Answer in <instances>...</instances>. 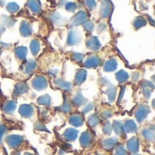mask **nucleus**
<instances>
[{"instance_id":"f257e3e1","label":"nucleus","mask_w":155,"mask_h":155,"mask_svg":"<svg viewBox=\"0 0 155 155\" xmlns=\"http://www.w3.org/2000/svg\"><path fill=\"white\" fill-rule=\"evenodd\" d=\"M149 114H150V108L145 104H142L138 107V109L135 112V118L139 123H142L144 119H146Z\"/></svg>"},{"instance_id":"f03ea898","label":"nucleus","mask_w":155,"mask_h":155,"mask_svg":"<svg viewBox=\"0 0 155 155\" xmlns=\"http://www.w3.org/2000/svg\"><path fill=\"white\" fill-rule=\"evenodd\" d=\"M22 142H23V137L20 135H16V134H12L5 138V143L10 148H13V149L20 146Z\"/></svg>"},{"instance_id":"7ed1b4c3","label":"nucleus","mask_w":155,"mask_h":155,"mask_svg":"<svg viewBox=\"0 0 155 155\" xmlns=\"http://www.w3.org/2000/svg\"><path fill=\"white\" fill-rule=\"evenodd\" d=\"M32 86L35 90H44L47 87V81L42 75H37L32 81Z\"/></svg>"},{"instance_id":"20e7f679","label":"nucleus","mask_w":155,"mask_h":155,"mask_svg":"<svg viewBox=\"0 0 155 155\" xmlns=\"http://www.w3.org/2000/svg\"><path fill=\"white\" fill-rule=\"evenodd\" d=\"M80 41H81V34L77 30H70L68 33L67 45H77Z\"/></svg>"},{"instance_id":"39448f33","label":"nucleus","mask_w":155,"mask_h":155,"mask_svg":"<svg viewBox=\"0 0 155 155\" xmlns=\"http://www.w3.org/2000/svg\"><path fill=\"white\" fill-rule=\"evenodd\" d=\"M127 150L132 153H136L139 150V140L137 137H133L127 142Z\"/></svg>"},{"instance_id":"423d86ee","label":"nucleus","mask_w":155,"mask_h":155,"mask_svg":"<svg viewBox=\"0 0 155 155\" xmlns=\"http://www.w3.org/2000/svg\"><path fill=\"white\" fill-rule=\"evenodd\" d=\"M92 141H93V136L90 132H84L82 134V135L80 137V143L83 147H84V148L89 147Z\"/></svg>"},{"instance_id":"0eeeda50","label":"nucleus","mask_w":155,"mask_h":155,"mask_svg":"<svg viewBox=\"0 0 155 155\" xmlns=\"http://www.w3.org/2000/svg\"><path fill=\"white\" fill-rule=\"evenodd\" d=\"M86 16H87V15H86V13H85L84 11H80V12H78V13L72 18L71 24H72L73 25H81V24H83V23L85 21Z\"/></svg>"},{"instance_id":"6e6552de","label":"nucleus","mask_w":155,"mask_h":155,"mask_svg":"<svg viewBox=\"0 0 155 155\" xmlns=\"http://www.w3.org/2000/svg\"><path fill=\"white\" fill-rule=\"evenodd\" d=\"M19 114L25 118H29L34 114V108L29 104H23L19 108Z\"/></svg>"},{"instance_id":"1a4fd4ad","label":"nucleus","mask_w":155,"mask_h":155,"mask_svg":"<svg viewBox=\"0 0 155 155\" xmlns=\"http://www.w3.org/2000/svg\"><path fill=\"white\" fill-rule=\"evenodd\" d=\"M101 60L98 56L96 55H91L90 57H88V59L85 61L84 63V66L87 68H94L100 65Z\"/></svg>"},{"instance_id":"9d476101","label":"nucleus","mask_w":155,"mask_h":155,"mask_svg":"<svg viewBox=\"0 0 155 155\" xmlns=\"http://www.w3.org/2000/svg\"><path fill=\"white\" fill-rule=\"evenodd\" d=\"M86 45L88 48H90L91 50L93 51H97L100 49L101 47V44L99 42V40L94 37V36H92V37H89L86 41Z\"/></svg>"},{"instance_id":"9b49d317","label":"nucleus","mask_w":155,"mask_h":155,"mask_svg":"<svg viewBox=\"0 0 155 155\" xmlns=\"http://www.w3.org/2000/svg\"><path fill=\"white\" fill-rule=\"evenodd\" d=\"M69 123H70V124H72L74 127H80L84 124V118L82 115H80L78 114H72L69 118Z\"/></svg>"},{"instance_id":"f8f14e48","label":"nucleus","mask_w":155,"mask_h":155,"mask_svg":"<svg viewBox=\"0 0 155 155\" xmlns=\"http://www.w3.org/2000/svg\"><path fill=\"white\" fill-rule=\"evenodd\" d=\"M63 136H64V138L66 141H68V142L74 141V140L77 138V136H78V131L75 130V129H73V128H69V129H67V130L64 133Z\"/></svg>"},{"instance_id":"ddd939ff","label":"nucleus","mask_w":155,"mask_h":155,"mask_svg":"<svg viewBox=\"0 0 155 155\" xmlns=\"http://www.w3.org/2000/svg\"><path fill=\"white\" fill-rule=\"evenodd\" d=\"M117 143H118L117 138H109V139H105L104 141H103L102 145L105 150L110 151V150H112V149H114Z\"/></svg>"},{"instance_id":"4468645a","label":"nucleus","mask_w":155,"mask_h":155,"mask_svg":"<svg viewBox=\"0 0 155 155\" xmlns=\"http://www.w3.org/2000/svg\"><path fill=\"white\" fill-rule=\"evenodd\" d=\"M28 91V87L25 84H23V83H20L18 84L17 85H15V90H14V93H13V95L14 96H19L21 94H24L25 93H26Z\"/></svg>"},{"instance_id":"2eb2a0df","label":"nucleus","mask_w":155,"mask_h":155,"mask_svg":"<svg viewBox=\"0 0 155 155\" xmlns=\"http://www.w3.org/2000/svg\"><path fill=\"white\" fill-rule=\"evenodd\" d=\"M124 133H127V134L134 133L137 130V125L133 120H127L124 123Z\"/></svg>"},{"instance_id":"dca6fc26","label":"nucleus","mask_w":155,"mask_h":155,"mask_svg":"<svg viewBox=\"0 0 155 155\" xmlns=\"http://www.w3.org/2000/svg\"><path fill=\"white\" fill-rule=\"evenodd\" d=\"M20 32H21V35L23 36H29L32 35V28H31V25L25 22V21H23L22 24H21V26H20Z\"/></svg>"},{"instance_id":"f3484780","label":"nucleus","mask_w":155,"mask_h":155,"mask_svg":"<svg viewBox=\"0 0 155 155\" xmlns=\"http://www.w3.org/2000/svg\"><path fill=\"white\" fill-rule=\"evenodd\" d=\"M15 108H16V103L15 101H7L6 103H5L3 106L4 112L7 114H12L15 110Z\"/></svg>"},{"instance_id":"a211bd4d","label":"nucleus","mask_w":155,"mask_h":155,"mask_svg":"<svg viewBox=\"0 0 155 155\" xmlns=\"http://www.w3.org/2000/svg\"><path fill=\"white\" fill-rule=\"evenodd\" d=\"M101 15L103 18H105L109 15L110 12H111V5L108 0H105L103 2L102 6H101Z\"/></svg>"},{"instance_id":"6ab92c4d","label":"nucleus","mask_w":155,"mask_h":155,"mask_svg":"<svg viewBox=\"0 0 155 155\" xmlns=\"http://www.w3.org/2000/svg\"><path fill=\"white\" fill-rule=\"evenodd\" d=\"M86 79V72L83 69H80L76 72V74H75V84L77 85H80L82 84Z\"/></svg>"},{"instance_id":"aec40b11","label":"nucleus","mask_w":155,"mask_h":155,"mask_svg":"<svg viewBox=\"0 0 155 155\" xmlns=\"http://www.w3.org/2000/svg\"><path fill=\"white\" fill-rule=\"evenodd\" d=\"M54 84H55L56 87H58V88H60L62 90H64V91L70 92L71 89H72V84L70 83L63 81V80H55Z\"/></svg>"},{"instance_id":"412c9836","label":"nucleus","mask_w":155,"mask_h":155,"mask_svg":"<svg viewBox=\"0 0 155 155\" xmlns=\"http://www.w3.org/2000/svg\"><path fill=\"white\" fill-rule=\"evenodd\" d=\"M28 6L34 14H38L41 11V5L38 0H28Z\"/></svg>"},{"instance_id":"4be33fe9","label":"nucleus","mask_w":155,"mask_h":155,"mask_svg":"<svg viewBox=\"0 0 155 155\" xmlns=\"http://www.w3.org/2000/svg\"><path fill=\"white\" fill-rule=\"evenodd\" d=\"M116 67H117V62H116V60H114V59H110V60H108V61L104 64V70L105 72H113V71H114V70L116 69Z\"/></svg>"},{"instance_id":"5701e85b","label":"nucleus","mask_w":155,"mask_h":155,"mask_svg":"<svg viewBox=\"0 0 155 155\" xmlns=\"http://www.w3.org/2000/svg\"><path fill=\"white\" fill-rule=\"evenodd\" d=\"M15 54L17 59L19 60H24L26 57L27 54V49L24 46H19L17 48H15Z\"/></svg>"},{"instance_id":"b1692460","label":"nucleus","mask_w":155,"mask_h":155,"mask_svg":"<svg viewBox=\"0 0 155 155\" xmlns=\"http://www.w3.org/2000/svg\"><path fill=\"white\" fill-rule=\"evenodd\" d=\"M143 136L145 139H147L151 142H153L154 141V128L151 127V128L144 129L143 131Z\"/></svg>"},{"instance_id":"393cba45","label":"nucleus","mask_w":155,"mask_h":155,"mask_svg":"<svg viewBox=\"0 0 155 155\" xmlns=\"http://www.w3.org/2000/svg\"><path fill=\"white\" fill-rule=\"evenodd\" d=\"M73 102L74 104V105L76 106H81L83 104H84L86 103V99L83 96V94L81 93H77L74 98H73Z\"/></svg>"},{"instance_id":"a878e982","label":"nucleus","mask_w":155,"mask_h":155,"mask_svg":"<svg viewBox=\"0 0 155 155\" xmlns=\"http://www.w3.org/2000/svg\"><path fill=\"white\" fill-rule=\"evenodd\" d=\"M30 50H31V52H32V54L34 55L37 54V53L40 50V43H39L38 40L34 39V40L31 41V43H30Z\"/></svg>"},{"instance_id":"bb28decb","label":"nucleus","mask_w":155,"mask_h":155,"mask_svg":"<svg viewBox=\"0 0 155 155\" xmlns=\"http://www.w3.org/2000/svg\"><path fill=\"white\" fill-rule=\"evenodd\" d=\"M113 128L115 131V133L118 135H123L124 134V125L122 123L118 122V121H114L113 124Z\"/></svg>"},{"instance_id":"cd10ccee","label":"nucleus","mask_w":155,"mask_h":155,"mask_svg":"<svg viewBox=\"0 0 155 155\" xmlns=\"http://www.w3.org/2000/svg\"><path fill=\"white\" fill-rule=\"evenodd\" d=\"M106 94L109 98V102L113 103L115 100L116 97V88L114 86H110L107 90H106Z\"/></svg>"},{"instance_id":"c85d7f7f","label":"nucleus","mask_w":155,"mask_h":155,"mask_svg":"<svg viewBox=\"0 0 155 155\" xmlns=\"http://www.w3.org/2000/svg\"><path fill=\"white\" fill-rule=\"evenodd\" d=\"M36 67V63L33 60H29L26 62L25 65V71L26 74H30L32 73Z\"/></svg>"},{"instance_id":"c756f323","label":"nucleus","mask_w":155,"mask_h":155,"mask_svg":"<svg viewBox=\"0 0 155 155\" xmlns=\"http://www.w3.org/2000/svg\"><path fill=\"white\" fill-rule=\"evenodd\" d=\"M128 78H129L128 74L124 72V70H121L116 74V79L119 83H124L125 81L128 80Z\"/></svg>"},{"instance_id":"7c9ffc66","label":"nucleus","mask_w":155,"mask_h":155,"mask_svg":"<svg viewBox=\"0 0 155 155\" xmlns=\"http://www.w3.org/2000/svg\"><path fill=\"white\" fill-rule=\"evenodd\" d=\"M37 103L41 105H45V106H49L51 104V98L49 95L45 94V95H42L41 97H39L37 99Z\"/></svg>"},{"instance_id":"2f4dec72","label":"nucleus","mask_w":155,"mask_h":155,"mask_svg":"<svg viewBox=\"0 0 155 155\" xmlns=\"http://www.w3.org/2000/svg\"><path fill=\"white\" fill-rule=\"evenodd\" d=\"M100 123V118L97 114H92L89 118H88V124L91 127H95L99 124Z\"/></svg>"},{"instance_id":"473e14b6","label":"nucleus","mask_w":155,"mask_h":155,"mask_svg":"<svg viewBox=\"0 0 155 155\" xmlns=\"http://www.w3.org/2000/svg\"><path fill=\"white\" fill-rule=\"evenodd\" d=\"M135 28H140V27H143L146 25V21L143 18V17H137L135 20H134V23Z\"/></svg>"},{"instance_id":"72a5a7b5","label":"nucleus","mask_w":155,"mask_h":155,"mask_svg":"<svg viewBox=\"0 0 155 155\" xmlns=\"http://www.w3.org/2000/svg\"><path fill=\"white\" fill-rule=\"evenodd\" d=\"M112 130H113V125L111 123L109 122H106L104 124V127H103V131H104V134H106V135H110L112 134Z\"/></svg>"},{"instance_id":"f704fd0d","label":"nucleus","mask_w":155,"mask_h":155,"mask_svg":"<svg viewBox=\"0 0 155 155\" xmlns=\"http://www.w3.org/2000/svg\"><path fill=\"white\" fill-rule=\"evenodd\" d=\"M6 9L10 13H15V12H17L19 10V6L15 3H9L7 5V6H6Z\"/></svg>"},{"instance_id":"c9c22d12","label":"nucleus","mask_w":155,"mask_h":155,"mask_svg":"<svg viewBox=\"0 0 155 155\" xmlns=\"http://www.w3.org/2000/svg\"><path fill=\"white\" fill-rule=\"evenodd\" d=\"M60 110L63 113H68V112L71 111V105H70V104L68 103V101L66 99H64V104H62V106H60Z\"/></svg>"},{"instance_id":"e433bc0d","label":"nucleus","mask_w":155,"mask_h":155,"mask_svg":"<svg viewBox=\"0 0 155 155\" xmlns=\"http://www.w3.org/2000/svg\"><path fill=\"white\" fill-rule=\"evenodd\" d=\"M2 22H3V24H5V25H7V26H12V25L15 24V21H14L13 18L7 17V16H5V15H4V16L2 17Z\"/></svg>"},{"instance_id":"4c0bfd02","label":"nucleus","mask_w":155,"mask_h":155,"mask_svg":"<svg viewBox=\"0 0 155 155\" xmlns=\"http://www.w3.org/2000/svg\"><path fill=\"white\" fill-rule=\"evenodd\" d=\"M72 59H73L74 61L77 62V63H80V62H82L83 59H84V54H79V53H74L73 55H72Z\"/></svg>"},{"instance_id":"58836bf2","label":"nucleus","mask_w":155,"mask_h":155,"mask_svg":"<svg viewBox=\"0 0 155 155\" xmlns=\"http://www.w3.org/2000/svg\"><path fill=\"white\" fill-rule=\"evenodd\" d=\"M84 3H85V5L90 9H94L96 5V3H95V0H84Z\"/></svg>"},{"instance_id":"ea45409f","label":"nucleus","mask_w":155,"mask_h":155,"mask_svg":"<svg viewBox=\"0 0 155 155\" xmlns=\"http://www.w3.org/2000/svg\"><path fill=\"white\" fill-rule=\"evenodd\" d=\"M66 7V10L67 11H70V12H74L75 9H76V5L74 3H72V2H68L65 5Z\"/></svg>"},{"instance_id":"a19ab883","label":"nucleus","mask_w":155,"mask_h":155,"mask_svg":"<svg viewBox=\"0 0 155 155\" xmlns=\"http://www.w3.org/2000/svg\"><path fill=\"white\" fill-rule=\"evenodd\" d=\"M53 22L54 23H55V24H58V23H62V16L59 15V14H57V13H54V15H53Z\"/></svg>"},{"instance_id":"79ce46f5","label":"nucleus","mask_w":155,"mask_h":155,"mask_svg":"<svg viewBox=\"0 0 155 155\" xmlns=\"http://www.w3.org/2000/svg\"><path fill=\"white\" fill-rule=\"evenodd\" d=\"M84 27L87 32H92L93 29H94V25H93L92 22H86V23L84 24Z\"/></svg>"},{"instance_id":"37998d69","label":"nucleus","mask_w":155,"mask_h":155,"mask_svg":"<svg viewBox=\"0 0 155 155\" xmlns=\"http://www.w3.org/2000/svg\"><path fill=\"white\" fill-rule=\"evenodd\" d=\"M114 155H126V151L124 146H118L116 148V153Z\"/></svg>"},{"instance_id":"c03bdc74","label":"nucleus","mask_w":155,"mask_h":155,"mask_svg":"<svg viewBox=\"0 0 155 155\" xmlns=\"http://www.w3.org/2000/svg\"><path fill=\"white\" fill-rule=\"evenodd\" d=\"M35 128L36 130H38V131H47L46 127L43 124H41V123H36L35 125Z\"/></svg>"},{"instance_id":"a18cd8bd","label":"nucleus","mask_w":155,"mask_h":155,"mask_svg":"<svg viewBox=\"0 0 155 155\" xmlns=\"http://www.w3.org/2000/svg\"><path fill=\"white\" fill-rule=\"evenodd\" d=\"M93 108H94V104H93L92 103L88 104L83 109V114H87L88 112H90L91 110H93Z\"/></svg>"},{"instance_id":"49530a36","label":"nucleus","mask_w":155,"mask_h":155,"mask_svg":"<svg viewBox=\"0 0 155 155\" xmlns=\"http://www.w3.org/2000/svg\"><path fill=\"white\" fill-rule=\"evenodd\" d=\"M112 115H113V114H112V112L109 111V110H105V111L103 113V118H104V119H108V118H110Z\"/></svg>"},{"instance_id":"de8ad7c7","label":"nucleus","mask_w":155,"mask_h":155,"mask_svg":"<svg viewBox=\"0 0 155 155\" xmlns=\"http://www.w3.org/2000/svg\"><path fill=\"white\" fill-rule=\"evenodd\" d=\"M5 131H6L5 126L3 125V124H0V143H1V141H2V137H3L4 134L5 133Z\"/></svg>"},{"instance_id":"09e8293b","label":"nucleus","mask_w":155,"mask_h":155,"mask_svg":"<svg viewBox=\"0 0 155 155\" xmlns=\"http://www.w3.org/2000/svg\"><path fill=\"white\" fill-rule=\"evenodd\" d=\"M138 78H139V74H138V73H135L134 74H133V80H134V81L138 80Z\"/></svg>"},{"instance_id":"8fccbe9b","label":"nucleus","mask_w":155,"mask_h":155,"mask_svg":"<svg viewBox=\"0 0 155 155\" xmlns=\"http://www.w3.org/2000/svg\"><path fill=\"white\" fill-rule=\"evenodd\" d=\"M4 31H5V27L3 25H0V35L4 33Z\"/></svg>"},{"instance_id":"3c124183","label":"nucleus","mask_w":155,"mask_h":155,"mask_svg":"<svg viewBox=\"0 0 155 155\" xmlns=\"http://www.w3.org/2000/svg\"><path fill=\"white\" fill-rule=\"evenodd\" d=\"M24 155H34L33 153H24Z\"/></svg>"},{"instance_id":"603ef678","label":"nucleus","mask_w":155,"mask_h":155,"mask_svg":"<svg viewBox=\"0 0 155 155\" xmlns=\"http://www.w3.org/2000/svg\"><path fill=\"white\" fill-rule=\"evenodd\" d=\"M15 155H20V153H16Z\"/></svg>"},{"instance_id":"864d4df0","label":"nucleus","mask_w":155,"mask_h":155,"mask_svg":"<svg viewBox=\"0 0 155 155\" xmlns=\"http://www.w3.org/2000/svg\"><path fill=\"white\" fill-rule=\"evenodd\" d=\"M96 155H102V154H100V153H97V154Z\"/></svg>"},{"instance_id":"5fc2aeb1","label":"nucleus","mask_w":155,"mask_h":155,"mask_svg":"<svg viewBox=\"0 0 155 155\" xmlns=\"http://www.w3.org/2000/svg\"><path fill=\"white\" fill-rule=\"evenodd\" d=\"M0 54H1V48H0Z\"/></svg>"},{"instance_id":"6e6d98bb","label":"nucleus","mask_w":155,"mask_h":155,"mask_svg":"<svg viewBox=\"0 0 155 155\" xmlns=\"http://www.w3.org/2000/svg\"><path fill=\"white\" fill-rule=\"evenodd\" d=\"M134 155H138V154H134Z\"/></svg>"}]
</instances>
